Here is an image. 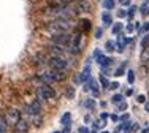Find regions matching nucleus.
<instances>
[{
    "mask_svg": "<svg viewBox=\"0 0 149 133\" xmlns=\"http://www.w3.org/2000/svg\"><path fill=\"white\" fill-rule=\"evenodd\" d=\"M72 27V19L70 17H62V19H51L45 24V30L51 35H57L62 32H68Z\"/></svg>",
    "mask_w": 149,
    "mask_h": 133,
    "instance_id": "obj_1",
    "label": "nucleus"
},
{
    "mask_svg": "<svg viewBox=\"0 0 149 133\" xmlns=\"http://www.w3.org/2000/svg\"><path fill=\"white\" fill-rule=\"evenodd\" d=\"M43 15L46 17H51V19H62V17H70L72 19L73 11L68 5L67 6H46L43 8Z\"/></svg>",
    "mask_w": 149,
    "mask_h": 133,
    "instance_id": "obj_2",
    "label": "nucleus"
},
{
    "mask_svg": "<svg viewBox=\"0 0 149 133\" xmlns=\"http://www.w3.org/2000/svg\"><path fill=\"white\" fill-rule=\"evenodd\" d=\"M65 78V70H46L41 71L38 75V81L43 84H52V82H59Z\"/></svg>",
    "mask_w": 149,
    "mask_h": 133,
    "instance_id": "obj_3",
    "label": "nucleus"
},
{
    "mask_svg": "<svg viewBox=\"0 0 149 133\" xmlns=\"http://www.w3.org/2000/svg\"><path fill=\"white\" fill-rule=\"evenodd\" d=\"M48 65L54 70H67L68 62H67V59L63 55H51L48 59Z\"/></svg>",
    "mask_w": 149,
    "mask_h": 133,
    "instance_id": "obj_4",
    "label": "nucleus"
},
{
    "mask_svg": "<svg viewBox=\"0 0 149 133\" xmlns=\"http://www.w3.org/2000/svg\"><path fill=\"white\" fill-rule=\"evenodd\" d=\"M72 35H70L68 32H62V33H57V35H52V40L51 43L54 44H60V46H65L68 48L70 43H72Z\"/></svg>",
    "mask_w": 149,
    "mask_h": 133,
    "instance_id": "obj_5",
    "label": "nucleus"
},
{
    "mask_svg": "<svg viewBox=\"0 0 149 133\" xmlns=\"http://www.w3.org/2000/svg\"><path fill=\"white\" fill-rule=\"evenodd\" d=\"M37 95H38V98H41V100H49V98L54 97V89H52L49 84H43V86L38 87Z\"/></svg>",
    "mask_w": 149,
    "mask_h": 133,
    "instance_id": "obj_6",
    "label": "nucleus"
},
{
    "mask_svg": "<svg viewBox=\"0 0 149 133\" xmlns=\"http://www.w3.org/2000/svg\"><path fill=\"white\" fill-rule=\"evenodd\" d=\"M6 122L8 124H11V125H16V122L19 121V111L16 109V108H11V109H8V113H6Z\"/></svg>",
    "mask_w": 149,
    "mask_h": 133,
    "instance_id": "obj_7",
    "label": "nucleus"
},
{
    "mask_svg": "<svg viewBox=\"0 0 149 133\" xmlns=\"http://www.w3.org/2000/svg\"><path fill=\"white\" fill-rule=\"evenodd\" d=\"M40 111H41V105H40V101H38V100H33L29 106H26V113L33 114V116L40 114Z\"/></svg>",
    "mask_w": 149,
    "mask_h": 133,
    "instance_id": "obj_8",
    "label": "nucleus"
},
{
    "mask_svg": "<svg viewBox=\"0 0 149 133\" xmlns=\"http://www.w3.org/2000/svg\"><path fill=\"white\" fill-rule=\"evenodd\" d=\"M27 128H29V122H27L26 119H19V121L16 122V125H15V130L17 133H26Z\"/></svg>",
    "mask_w": 149,
    "mask_h": 133,
    "instance_id": "obj_9",
    "label": "nucleus"
},
{
    "mask_svg": "<svg viewBox=\"0 0 149 133\" xmlns=\"http://www.w3.org/2000/svg\"><path fill=\"white\" fill-rule=\"evenodd\" d=\"M127 41H129V40H127V38L124 37V35H119L118 46H116V48H118V51H119V52H122L124 49H125V44H127Z\"/></svg>",
    "mask_w": 149,
    "mask_h": 133,
    "instance_id": "obj_10",
    "label": "nucleus"
},
{
    "mask_svg": "<svg viewBox=\"0 0 149 133\" xmlns=\"http://www.w3.org/2000/svg\"><path fill=\"white\" fill-rule=\"evenodd\" d=\"M60 122H62V125H65V127H70V124H72V114L65 113L62 116V121H60Z\"/></svg>",
    "mask_w": 149,
    "mask_h": 133,
    "instance_id": "obj_11",
    "label": "nucleus"
},
{
    "mask_svg": "<svg viewBox=\"0 0 149 133\" xmlns=\"http://www.w3.org/2000/svg\"><path fill=\"white\" fill-rule=\"evenodd\" d=\"M102 21H103V24H105V26H111V22H113V19H111V15H109L108 11L102 13Z\"/></svg>",
    "mask_w": 149,
    "mask_h": 133,
    "instance_id": "obj_12",
    "label": "nucleus"
},
{
    "mask_svg": "<svg viewBox=\"0 0 149 133\" xmlns=\"http://www.w3.org/2000/svg\"><path fill=\"white\" fill-rule=\"evenodd\" d=\"M140 59H141V62H148L149 60V46L143 48V51H141V54H140Z\"/></svg>",
    "mask_w": 149,
    "mask_h": 133,
    "instance_id": "obj_13",
    "label": "nucleus"
},
{
    "mask_svg": "<svg viewBox=\"0 0 149 133\" xmlns=\"http://www.w3.org/2000/svg\"><path fill=\"white\" fill-rule=\"evenodd\" d=\"M6 119L3 116H0V133H6Z\"/></svg>",
    "mask_w": 149,
    "mask_h": 133,
    "instance_id": "obj_14",
    "label": "nucleus"
},
{
    "mask_svg": "<svg viewBox=\"0 0 149 133\" xmlns=\"http://www.w3.org/2000/svg\"><path fill=\"white\" fill-rule=\"evenodd\" d=\"M122 27H124V26H122L120 22H116L114 26H113V29H111V30H113V35H120V30H122Z\"/></svg>",
    "mask_w": 149,
    "mask_h": 133,
    "instance_id": "obj_15",
    "label": "nucleus"
},
{
    "mask_svg": "<svg viewBox=\"0 0 149 133\" xmlns=\"http://www.w3.org/2000/svg\"><path fill=\"white\" fill-rule=\"evenodd\" d=\"M103 8L105 10H111V8H114V0H103Z\"/></svg>",
    "mask_w": 149,
    "mask_h": 133,
    "instance_id": "obj_16",
    "label": "nucleus"
},
{
    "mask_svg": "<svg viewBox=\"0 0 149 133\" xmlns=\"http://www.w3.org/2000/svg\"><path fill=\"white\" fill-rule=\"evenodd\" d=\"M141 15H143V16L149 15V0H146V2L143 3V6H141Z\"/></svg>",
    "mask_w": 149,
    "mask_h": 133,
    "instance_id": "obj_17",
    "label": "nucleus"
},
{
    "mask_svg": "<svg viewBox=\"0 0 149 133\" xmlns=\"http://www.w3.org/2000/svg\"><path fill=\"white\" fill-rule=\"evenodd\" d=\"M35 62H37L38 65H41V64H48V59H45V55H43V54H37V57H35Z\"/></svg>",
    "mask_w": 149,
    "mask_h": 133,
    "instance_id": "obj_18",
    "label": "nucleus"
},
{
    "mask_svg": "<svg viewBox=\"0 0 149 133\" xmlns=\"http://www.w3.org/2000/svg\"><path fill=\"white\" fill-rule=\"evenodd\" d=\"M65 95H67V98H73V97H74V87H73V86H68V87H67Z\"/></svg>",
    "mask_w": 149,
    "mask_h": 133,
    "instance_id": "obj_19",
    "label": "nucleus"
},
{
    "mask_svg": "<svg viewBox=\"0 0 149 133\" xmlns=\"http://www.w3.org/2000/svg\"><path fill=\"white\" fill-rule=\"evenodd\" d=\"M84 105H86V108H87V109H94V108H95V101H94V98H87L86 101H84Z\"/></svg>",
    "mask_w": 149,
    "mask_h": 133,
    "instance_id": "obj_20",
    "label": "nucleus"
},
{
    "mask_svg": "<svg viewBox=\"0 0 149 133\" xmlns=\"http://www.w3.org/2000/svg\"><path fill=\"white\" fill-rule=\"evenodd\" d=\"M111 101H113V103H122V101H124V95H120V94H116V95H113Z\"/></svg>",
    "mask_w": 149,
    "mask_h": 133,
    "instance_id": "obj_21",
    "label": "nucleus"
},
{
    "mask_svg": "<svg viewBox=\"0 0 149 133\" xmlns=\"http://www.w3.org/2000/svg\"><path fill=\"white\" fill-rule=\"evenodd\" d=\"M79 8H81V11H91V5L87 2H84V0L79 3Z\"/></svg>",
    "mask_w": 149,
    "mask_h": 133,
    "instance_id": "obj_22",
    "label": "nucleus"
},
{
    "mask_svg": "<svg viewBox=\"0 0 149 133\" xmlns=\"http://www.w3.org/2000/svg\"><path fill=\"white\" fill-rule=\"evenodd\" d=\"M135 11H136V6L132 5V6L129 8V11H127V19H132L133 15H135Z\"/></svg>",
    "mask_w": 149,
    "mask_h": 133,
    "instance_id": "obj_23",
    "label": "nucleus"
},
{
    "mask_svg": "<svg viewBox=\"0 0 149 133\" xmlns=\"http://www.w3.org/2000/svg\"><path fill=\"white\" fill-rule=\"evenodd\" d=\"M127 79H129V84H133L135 82V73L132 71V70H129V71H127Z\"/></svg>",
    "mask_w": 149,
    "mask_h": 133,
    "instance_id": "obj_24",
    "label": "nucleus"
},
{
    "mask_svg": "<svg viewBox=\"0 0 149 133\" xmlns=\"http://www.w3.org/2000/svg\"><path fill=\"white\" fill-rule=\"evenodd\" d=\"M100 82H102V86H103V87H106V89H109V84H111V82H109L108 79L105 78V76H100Z\"/></svg>",
    "mask_w": 149,
    "mask_h": 133,
    "instance_id": "obj_25",
    "label": "nucleus"
},
{
    "mask_svg": "<svg viewBox=\"0 0 149 133\" xmlns=\"http://www.w3.org/2000/svg\"><path fill=\"white\" fill-rule=\"evenodd\" d=\"M148 43H149V35H144L143 40H141V48H146Z\"/></svg>",
    "mask_w": 149,
    "mask_h": 133,
    "instance_id": "obj_26",
    "label": "nucleus"
},
{
    "mask_svg": "<svg viewBox=\"0 0 149 133\" xmlns=\"http://www.w3.org/2000/svg\"><path fill=\"white\" fill-rule=\"evenodd\" d=\"M105 48H106V51H114V43L113 41H106Z\"/></svg>",
    "mask_w": 149,
    "mask_h": 133,
    "instance_id": "obj_27",
    "label": "nucleus"
},
{
    "mask_svg": "<svg viewBox=\"0 0 149 133\" xmlns=\"http://www.w3.org/2000/svg\"><path fill=\"white\" fill-rule=\"evenodd\" d=\"M83 29L84 30H89L91 29V21H87V19L83 21Z\"/></svg>",
    "mask_w": 149,
    "mask_h": 133,
    "instance_id": "obj_28",
    "label": "nucleus"
},
{
    "mask_svg": "<svg viewBox=\"0 0 149 133\" xmlns=\"http://www.w3.org/2000/svg\"><path fill=\"white\" fill-rule=\"evenodd\" d=\"M74 82H76V84H81V82H83V76H81L79 75V73H78V75H74Z\"/></svg>",
    "mask_w": 149,
    "mask_h": 133,
    "instance_id": "obj_29",
    "label": "nucleus"
},
{
    "mask_svg": "<svg viewBox=\"0 0 149 133\" xmlns=\"http://www.w3.org/2000/svg\"><path fill=\"white\" fill-rule=\"evenodd\" d=\"M102 35H103V29H95V38H102Z\"/></svg>",
    "mask_w": 149,
    "mask_h": 133,
    "instance_id": "obj_30",
    "label": "nucleus"
},
{
    "mask_svg": "<svg viewBox=\"0 0 149 133\" xmlns=\"http://www.w3.org/2000/svg\"><path fill=\"white\" fill-rule=\"evenodd\" d=\"M124 66H125V65H120L119 68L116 70V75H118V76H120V75H124Z\"/></svg>",
    "mask_w": 149,
    "mask_h": 133,
    "instance_id": "obj_31",
    "label": "nucleus"
},
{
    "mask_svg": "<svg viewBox=\"0 0 149 133\" xmlns=\"http://www.w3.org/2000/svg\"><path fill=\"white\" fill-rule=\"evenodd\" d=\"M33 124L37 125V127H40V125H41V117H35L33 119Z\"/></svg>",
    "mask_w": 149,
    "mask_h": 133,
    "instance_id": "obj_32",
    "label": "nucleus"
},
{
    "mask_svg": "<svg viewBox=\"0 0 149 133\" xmlns=\"http://www.w3.org/2000/svg\"><path fill=\"white\" fill-rule=\"evenodd\" d=\"M118 17H127V11H124V10L118 11Z\"/></svg>",
    "mask_w": 149,
    "mask_h": 133,
    "instance_id": "obj_33",
    "label": "nucleus"
},
{
    "mask_svg": "<svg viewBox=\"0 0 149 133\" xmlns=\"http://www.w3.org/2000/svg\"><path fill=\"white\" fill-rule=\"evenodd\" d=\"M118 87H119V82L118 81H114V82L109 84V89H118Z\"/></svg>",
    "mask_w": 149,
    "mask_h": 133,
    "instance_id": "obj_34",
    "label": "nucleus"
},
{
    "mask_svg": "<svg viewBox=\"0 0 149 133\" xmlns=\"http://www.w3.org/2000/svg\"><path fill=\"white\" fill-rule=\"evenodd\" d=\"M138 103H144V101H146V97H144V95H138Z\"/></svg>",
    "mask_w": 149,
    "mask_h": 133,
    "instance_id": "obj_35",
    "label": "nucleus"
},
{
    "mask_svg": "<svg viewBox=\"0 0 149 133\" xmlns=\"http://www.w3.org/2000/svg\"><path fill=\"white\" fill-rule=\"evenodd\" d=\"M127 32H133V29H135V26H132V24H127Z\"/></svg>",
    "mask_w": 149,
    "mask_h": 133,
    "instance_id": "obj_36",
    "label": "nucleus"
},
{
    "mask_svg": "<svg viewBox=\"0 0 149 133\" xmlns=\"http://www.w3.org/2000/svg\"><path fill=\"white\" fill-rule=\"evenodd\" d=\"M119 121H122V122H125V121H129V114H124V116H120Z\"/></svg>",
    "mask_w": 149,
    "mask_h": 133,
    "instance_id": "obj_37",
    "label": "nucleus"
},
{
    "mask_svg": "<svg viewBox=\"0 0 149 133\" xmlns=\"http://www.w3.org/2000/svg\"><path fill=\"white\" fill-rule=\"evenodd\" d=\"M119 119H120V117H118L116 114H111V121H113V122H118Z\"/></svg>",
    "mask_w": 149,
    "mask_h": 133,
    "instance_id": "obj_38",
    "label": "nucleus"
},
{
    "mask_svg": "<svg viewBox=\"0 0 149 133\" xmlns=\"http://www.w3.org/2000/svg\"><path fill=\"white\" fill-rule=\"evenodd\" d=\"M79 133H91V132L87 130L86 127H81V128H79Z\"/></svg>",
    "mask_w": 149,
    "mask_h": 133,
    "instance_id": "obj_39",
    "label": "nucleus"
},
{
    "mask_svg": "<svg viewBox=\"0 0 149 133\" xmlns=\"http://www.w3.org/2000/svg\"><path fill=\"white\" fill-rule=\"evenodd\" d=\"M143 30H149V21H148L146 24H144V27H143V29L140 30V32H143Z\"/></svg>",
    "mask_w": 149,
    "mask_h": 133,
    "instance_id": "obj_40",
    "label": "nucleus"
},
{
    "mask_svg": "<svg viewBox=\"0 0 149 133\" xmlns=\"http://www.w3.org/2000/svg\"><path fill=\"white\" fill-rule=\"evenodd\" d=\"M125 108H127V105H125V103H124V101H122V103L119 105V109L122 111V109H125Z\"/></svg>",
    "mask_w": 149,
    "mask_h": 133,
    "instance_id": "obj_41",
    "label": "nucleus"
},
{
    "mask_svg": "<svg viewBox=\"0 0 149 133\" xmlns=\"http://www.w3.org/2000/svg\"><path fill=\"white\" fill-rule=\"evenodd\" d=\"M119 3H122V5H129V0H119Z\"/></svg>",
    "mask_w": 149,
    "mask_h": 133,
    "instance_id": "obj_42",
    "label": "nucleus"
},
{
    "mask_svg": "<svg viewBox=\"0 0 149 133\" xmlns=\"http://www.w3.org/2000/svg\"><path fill=\"white\" fill-rule=\"evenodd\" d=\"M144 108H146V111L149 113V103H146V106H144Z\"/></svg>",
    "mask_w": 149,
    "mask_h": 133,
    "instance_id": "obj_43",
    "label": "nucleus"
},
{
    "mask_svg": "<svg viewBox=\"0 0 149 133\" xmlns=\"http://www.w3.org/2000/svg\"><path fill=\"white\" fill-rule=\"evenodd\" d=\"M52 133H60V132H52Z\"/></svg>",
    "mask_w": 149,
    "mask_h": 133,
    "instance_id": "obj_44",
    "label": "nucleus"
},
{
    "mask_svg": "<svg viewBox=\"0 0 149 133\" xmlns=\"http://www.w3.org/2000/svg\"><path fill=\"white\" fill-rule=\"evenodd\" d=\"M102 133H108V132H102Z\"/></svg>",
    "mask_w": 149,
    "mask_h": 133,
    "instance_id": "obj_45",
    "label": "nucleus"
},
{
    "mask_svg": "<svg viewBox=\"0 0 149 133\" xmlns=\"http://www.w3.org/2000/svg\"><path fill=\"white\" fill-rule=\"evenodd\" d=\"M92 133H95V132H92Z\"/></svg>",
    "mask_w": 149,
    "mask_h": 133,
    "instance_id": "obj_46",
    "label": "nucleus"
}]
</instances>
